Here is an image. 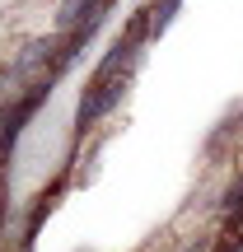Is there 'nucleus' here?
<instances>
[{
  "mask_svg": "<svg viewBox=\"0 0 243 252\" xmlns=\"http://www.w3.org/2000/svg\"><path fill=\"white\" fill-rule=\"evenodd\" d=\"M210 252H243V229H239V234H225V229H220L215 243H210Z\"/></svg>",
  "mask_w": 243,
  "mask_h": 252,
  "instance_id": "obj_3",
  "label": "nucleus"
},
{
  "mask_svg": "<svg viewBox=\"0 0 243 252\" xmlns=\"http://www.w3.org/2000/svg\"><path fill=\"white\" fill-rule=\"evenodd\" d=\"M0 234H5V182H0Z\"/></svg>",
  "mask_w": 243,
  "mask_h": 252,
  "instance_id": "obj_5",
  "label": "nucleus"
},
{
  "mask_svg": "<svg viewBox=\"0 0 243 252\" xmlns=\"http://www.w3.org/2000/svg\"><path fill=\"white\" fill-rule=\"evenodd\" d=\"M140 5H145V19H150V37L159 42L173 28V19H178V9L187 5V0H140Z\"/></svg>",
  "mask_w": 243,
  "mask_h": 252,
  "instance_id": "obj_2",
  "label": "nucleus"
},
{
  "mask_svg": "<svg viewBox=\"0 0 243 252\" xmlns=\"http://www.w3.org/2000/svg\"><path fill=\"white\" fill-rule=\"evenodd\" d=\"M210 243H215V234H192L178 243V252H210Z\"/></svg>",
  "mask_w": 243,
  "mask_h": 252,
  "instance_id": "obj_4",
  "label": "nucleus"
},
{
  "mask_svg": "<svg viewBox=\"0 0 243 252\" xmlns=\"http://www.w3.org/2000/svg\"><path fill=\"white\" fill-rule=\"evenodd\" d=\"M0 252H5V243H0Z\"/></svg>",
  "mask_w": 243,
  "mask_h": 252,
  "instance_id": "obj_6",
  "label": "nucleus"
},
{
  "mask_svg": "<svg viewBox=\"0 0 243 252\" xmlns=\"http://www.w3.org/2000/svg\"><path fill=\"white\" fill-rule=\"evenodd\" d=\"M215 229H225V234L243 229V168H234V178L225 182V191L215 201Z\"/></svg>",
  "mask_w": 243,
  "mask_h": 252,
  "instance_id": "obj_1",
  "label": "nucleus"
}]
</instances>
